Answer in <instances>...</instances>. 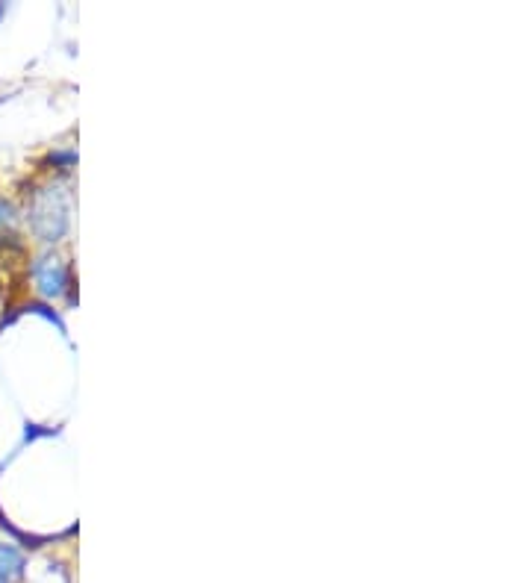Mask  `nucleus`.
<instances>
[{
    "mask_svg": "<svg viewBox=\"0 0 530 583\" xmlns=\"http://www.w3.org/2000/svg\"><path fill=\"white\" fill-rule=\"evenodd\" d=\"M24 572V557L12 545H0V583H15Z\"/></svg>",
    "mask_w": 530,
    "mask_h": 583,
    "instance_id": "2",
    "label": "nucleus"
},
{
    "mask_svg": "<svg viewBox=\"0 0 530 583\" xmlns=\"http://www.w3.org/2000/svg\"><path fill=\"white\" fill-rule=\"evenodd\" d=\"M0 18H3V6H0Z\"/></svg>",
    "mask_w": 530,
    "mask_h": 583,
    "instance_id": "3",
    "label": "nucleus"
},
{
    "mask_svg": "<svg viewBox=\"0 0 530 583\" xmlns=\"http://www.w3.org/2000/svg\"><path fill=\"white\" fill-rule=\"evenodd\" d=\"M33 277H36L39 289H42L48 298L62 295V289H65V283H68L65 265L56 263V260H39V263L33 265Z\"/></svg>",
    "mask_w": 530,
    "mask_h": 583,
    "instance_id": "1",
    "label": "nucleus"
}]
</instances>
